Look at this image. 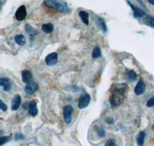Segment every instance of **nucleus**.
I'll return each instance as SVG.
<instances>
[{
	"mask_svg": "<svg viewBox=\"0 0 154 146\" xmlns=\"http://www.w3.org/2000/svg\"><path fill=\"white\" fill-rule=\"evenodd\" d=\"M105 146H118L117 144H116V141L114 139H109L106 142Z\"/></svg>",
	"mask_w": 154,
	"mask_h": 146,
	"instance_id": "nucleus-25",
	"label": "nucleus"
},
{
	"mask_svg": "<svg viewBox=\"0 0 154 146\" xmlns=\"http://www.w3.org/2000/svg\"><path fill=\"white\" fill-rule=\"evenodd\" d=\"M0 108H1V109L3 111H5L7 110V106H6V105L2 102V100L0 101Z\"/></svg>",
	"mask_w": 154,
	"mask_h": 146,
	"instance_id": "nucleus-27",
	"label": "nucleus"
},
{
	"mask_svg": "<svg viewBox=\"0 0 154 146\" xmlns=\"http://www.w3.org/2000/svg\"><path fill=\"white\" fill-rule=\"evenodd\" d=\"M44 4L50 9L61 13H68L69 11L68 3L65 0H44Z\"/></svg>",
	"mask_w": 154,
	"mask_h": 146,
	"instance_id": "nucleus-2",
	"label": "nucleus"
},
{
	"mask_svg": "<svg viewBox=\"0 0 154 146\" xmlns=\"http://www.w3.org/2000/svg\"><path fill=\"white\" fill-rule=\"evenodd\" d=\"M38 86L35 82H32V81H30L29 82L26 84V87H25V92L27 95H32L33 93H35V91L38 89Z\"/></svg>",
	"mask_w": 154,
	"mask_h": 146,
	"instance_id": "nucleus-7",
	"label": "nucleus"
},
{
	"mask_svg": "<svg viewBox=\"0 0 154 146\" xmlns=\"http://www.w3.org/2000/svg\"><path fill=\"white\" fill-rule=\"evenodd\" d=\"M73 111V107L70 105L65 106L63 108V117H64V120L66 124H70L72 121V114Z\"/></svg>",
	"mask_w": 154,
	"mask_h": 146,
	"instance_id": "nucleus-3",
	"label": "nucleus"
},
{
	"mask_svg": "<svg viewBox=\"0 0 154 146\" xmlns=\"http://www.w3.org/2000/svg\"><path fill=\"white\" fill-rule=\"evenodd\" d=\"M21 104V96L19 95H16L12 100V109L16 111L19 108Z\"/></svg>",
	"mask_w": 154,
	"mask_h": 146,
	"instance_id": "nucleus-11",
	"label": "nucleus"
},
{
	"mask_svg": "<svg viewBox=\"0 0 154 146\" xmlns=\"http://www.w3.org/2000/svg\"><path fill=\"white\" fill-rule=\"evenodd\" d=\"M146 106L147 107H152V106H154V97L151 98L150 99H149L147 101Z\"/></svg>",
	"mask_w": 154,
	"mask_h": 146,
	"instance_id": "nucleus-26",
	"label": "nucleus"
},
{
	"mask_svg": "<svg viewBox=\"0 0 154 146\" xmlns=\"http://www.w3.org/2000/svg\"><path fill=\"white\" fill-rule=\"evenodd\" d=\"M97 21H98L99 26H100V28L103 29V31L106 32L107 31V28H106V26L105 21H104L103 19H102V18H100V17H98V19H97Z\"/></svg>",
	"mask_w": 154,
	"mask_h": 146,
	"instance_id": "nucleus-20",
	"label": "nucleus"
},
{
	"mask_svg": "<svg viewBox=\"0 0 154 146\" xmlns=\"http://www.w3.org/2000/svg\"><path fill=\"white\" fill-rule=\"evenodd\" d=\"M95 129H96L97 134H98L100 137H104V136L106 135V132L103 129V128L100 127V126H95Z\"/></svg>",
	"mask_w": 154,
	"mask_h": 146,
	"instance_id": "nucleus-23",
	"label": "nucleus"
},
{
	"mask_svg": "<svg viewBox=\"0 0 154 146\" xmlns=\"http://www.w3.org/2000/svg\"><path fill=\"white\" fill-rule=\"evenodd\" d=\"M79 16L80 17L81 20L85 25H89V13L85 11H80L79 13Z\"/></svg>",
	"mask_w": 154,
	"mask_h": 146,
	"instance_id": "nucleus-15",
	"label": "nucleus"
},
{
	"mask_svg": "<svg viewBox=\"0 0 154 146\" xmlns=\"http://www.w3.org/2000/svg\"><path fill=\"white\" fill-rule=\"evenodd\" d=\"M27 15V12H26V8L25 5H21L19 9H17L16 12V18L17 20L19 21H23L26 19Z\"/></svg>",
	"mask_w": 154,
	"mask_h": 146,
	"instance_id": "nucleus-6",
	"label": "nucleus"
},
{
	"mask_svg": "<svg viewBox=\"0 0 154 146\" xmlns=\"http://www.w3.org/2000/svg\"><path fill=\"white\" fill-rule=\"evenodd\" d=\"M147 1H148V2H149V4L154 5V0H147Z\"/></svg>",
	"mask_w": 154,
	"mask_h": 146,
	"instance_id": "nucleus-30",
	"label": "nucleus"
},
{
	"mask_svg": "<svg viewBox=\"0 0 154 146\" xmlns=\"http://www.w3.org/2000/svg\"><path fill=\"white\" fill-rule=\"evenodd\" d=\"M11 140V136H2L0 138V145L2 146L5 143L9 142Z\"/></svg>",
	"mask_w": 154,
	"mask_h": 146,
	"instance_id": "nucleus-24",
	"label": "nucleus"
},
{
	"mask_svg": "<svg viewBox=\"0 0 154 146\" xmlns=\"http://www.w3.org/2000/svg\"><path fill=\"white\" fill-rule=\"evenodd\" d=\"M137 73L135 72L133 70H130L127 72V78L129 79H130L131 81H134L136 80V78H137Z\"/></svg>",
	"mask_w": 154,
	"mask_h": 146,
	"instance_id": "nucleus-22",
	"label": "nucleus"
},
{
	"mask_svg": "<svg viewBox=\"0 0 154 146\" xmlns=\"http://www.w3.org/2000/svg\"><path fill=\"white\" fill-rule=\"evenodd\" d=\"M32 73L29 71H28V70L23 71V72H22V78H23V82L28 83L32 80Z\"/></svg>",
	"mask_w": 154,
	"mask_h": 146,
	"instance_id": "nucleus-13",
	"label": "nucleus"
},
{
	"mask_svg": "<svg viewBox=\"0 0 154 146\" xmlns=\"http://www.w3.org/2000/svg\"><path fill=\"white\" fill-rule=\"evenodd\" d=\"M0 85L5 92H9L11 89V82L9 78H2L0 79Z\"/></svg>",
	"mask_w": 154,
	"mask_h": 146,
	"instance_id": "nucleus-10",
	"label": "nucleus"
},
{
	"mask_svg": "<svg viewBox=\"0 0 154 146\" xmlns=\"http://www.w3.org/2000/svg\"><path fill=\"white\" fill-rule=\"evenodd\" d=\"M145 137H146V133L145 132L142 131L139 133L138 136L137 138V143L139 146H143L144 141H145Z\"/></svg>",
	"mask_w": 154,
	"mask_h": 146,
	"instance_id": "nucleus-14",
	"label": "nucleus"
},
{
	"mask_svg": "<svg viewBox=\"0 0 154 146\" xmlns=\"http://www.w3.org/2000/svg\"><path fill=\"white\" fill-rule=\"evenodd\" d=\"M26 32L28 33L29 35H32V36H33V35H36L37 34V31L35 29L32 27V26H30L29 24H26Z\"/></svg>",
	"mask_w": 154,
	"mask_h": 146,
	"instance_id": "nucleus-18",
	"label": "nucleus"
},
{
	"mask_svg": "<svg viewBox=\"0 0 154 146\" xmlns=\"http://www.w3.org/2000/svg\"><path fill=\"white\" fill-rule=\"evenodd\" d=\"M127 93V85L126 84H119L115 86L110 96L109 102L112 106L120 105L124 101Z\"/></svg>",
	"mask_w": 154,
	"mask_h": 146,
	"instance_id": "nucleus-1",
	"label": "nucleus"
},
{
	"mask_svg": "<svg viewBox=\"0 0 154 146\" xmlns=\"http://www.w3.org/2000/svg\"><path fill=\"white\" fill-rule=\"evenodd\" d=\"M147 26H149L150 27H152L154 28V18L153 17H151V16H146L144 20Z\"/></svg>",
	"mask_w": 154,
	"mask_h": 146,
	"instance_id": "nucleus-21",
	"label": "nucleus"
},
{
	"mask_svg": "<svg viewBox=\"0 0 154 146\" xmlns=\"http://www.w3.org/2000/svg\"><path fill=\"white\" fill-rule=\"evenodd\" d=\"M45 61L47 65L53 66L58 62V54L56 52H53L51 54L48 55L45 59Z\"/></svg>",
	"mask_w": 154,
	"mask_h": 146,
	"instance_id": "nucleus-5",
	"label": "nucleus"
},
{
	"mask_svg": "<svg viewBox=\"0 0 154 146\" xmlns=\"http://www.w3.org/2000/svg\"><path fill=\"white\" fill-rule=\"evenodd\" d=\"M38 113V108H37L36 102L35 101L30 102L29 104V114L32 116H35Z\"/></svg>",
	"mask_w": 154,
	"mask_h": 146,
	"instance_id": "nucleus-12",
	"label": "nucleus"
},
{
	"mask_svg": "<svg viewBox=\"0 0 154 146\" xmlns=\"http://www.w3.org/2000/svg\"><path fill=\"white\" fill-rule=\"evenodd\" d=\"M146 90V85L142 80H140L137 83V85H136V88L134 89L135 94L137 95V96H140L142 95Z\"/></svg>",
	"mask_w": 154,
	"mask_h": 146,
	"instance_id": "nucleus-9",
	"label": "nucleus"
},
{
	"mask_svg": "<svg viewBox=\"0 0 154 146\" xmlns=\"http://www.w3.org/2000/svg\"><path fill=\"white\" fill-rule=\"evenodd\" d=\"M15 41L19 45H24L26 44V38L23 35H17L15 36Z\"/></svg>",
	"mask_w": 154,
	"mask_h": 146,
	"instance_id": "nucleus-17",
	"label": "nucleus"
},
{
	"mask_svg": "<svg viewBox=\"0 0 154 146\" xmlns=\"http://www.w3.org/2000/svg\"><path fill=\"white\" fill-rule=\"evenodd\" d=\"M89 102H90V96L89 94H84L79 98V102H78V107L80 109L86 108L89 105Z\"/></svg>",
	"mask_w": 154,
	"mask_h": 146,
	"instance_id": "nucleus-4",
	"label": "nucleus"
},
{
	"mask_svg": "<svg viewBox=\"0 0 154 146\" xmlns=\"http://www.w3.org/2000/svg\"><path fill=\"white\" fill-rule=\"evenodd\" d=\"M127 2L128 4L130 5V7L132 8V9H133V15H134L135 18H141L146 16V13L142 10V9L137 7V6H135V5H133L131 2Z\"/></svg>",
	"mask_w": 154,
	"mask_h": 146,
	"instance_id": "nucleus-8",
	"label": "nucleus"
},
{
	"mask_svg": "<svg viewBox=\"0 0 154 146\" xmlns=\"http://www.w3.org/2000/svg\"><path fill=\"white\" fill-rule=\"evenodd\" d=\"M153 129H154V125H153Z\"/></svg>",
	"mask_w": 154,
	"mask_h": 146,
	"instance_id": "nucleus-31",
	"label": "nucleus"
},
{
	"mask_svg": "<svg viewBox=\"0 0 154 146\" xmlns=\"http://www.w3.org/2000/svg\"><path fill=\"white\" fill-rule=\"evenodd\" d=\"M53 29H54V26L52 23H47V24H43L42 26V30L46 34H49V33L53 32Z\"/></svg>",
	"mask_w": 154,
	"mask_h": 146,
	"instance_id": "nucleus-16",
	"label": "nucleus"
},
{
	"mask_svg": "<svg viewBox=\"0 0 154 146\" xmlns=\"http://www.w3.org/2000/svg\"><path fill=\"white\" fill-rule=\"evenodd\" d=\"M15 140L18 141V140H23L24 139V135L23 134H15V137H14Z\"/></svg>",
	"mask_w": 154,
	"mask_h": 146,
	"instance_id": "nucleus-28",
	"label": "nucleus"
},
{
	"mask_svg": "<svg viewBox=\"0 0 154 146\" xmlns=\"http://www.w3.org/2000/svg\"><path fill=\"white\" fill-rule=\"evenodd\" d=\"M106 122L108 124H112V123H113L114 120H113V118H112L109 117V118H107L106 119Z\"/></svg>",
	"mask_w": 154,
	"mask_h": 146,
	"instance_id": "nucleus-29",
	"label": "nucleus"
},
{
	"mask_svg": "<svg viewBox=\"0 0 154 146\" xmlns=\"http://www.w3.org/2000/svg\"><path fill=\"white\" fill-rule=\"evenodd\" d=\"M101 50H100V48L98 46L94 48L93 51V53H92V57L93 59H97V58H100L101 56Z\"/></svg>",
	"mask_w": 154,
	"mask_h": 146,
	"instance_id": "nucleus-19",
	"label": "nucleus"
}]
</instances>
